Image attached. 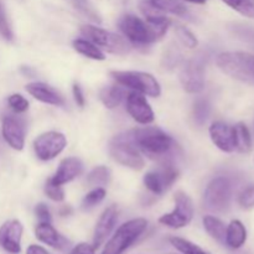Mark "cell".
Here are the masks:
<instances>
[{
    "label": "cell",
    "instance_id": "cell-1",
    "mask_svg": "<svg viewBox=\"0 0 254 254\" xmlns=\"http://www.w3.org/2000/svg\"><path fill=\"white\" fill-rule=\"evenodd\" d=\"M131 140L139 151L151 159L166 161V155L171 153L175 146V141L169 134L156 127H144V128L129 130Z\"/></svg>",
    "mask_w": 254,
    "mask_h": 254
},
{
    "label": "cell",
    "instance_id": "cell-19",
    "mask_svg": "<svg viewBox=\"0 0 254 254\" xmlns=\"http://www.w3.org/2000/svg\"><path fill=\"white\" fill-rule=\"evenodd\" d=\"M82 170H83V165L79 159L66 158L60 163L59 169L51 178V181L55 185L62 186L81 175Z\"/></svg>",
    "mask_w": 254,
    "mask_h": 254
},
{
    "label": "cell",
    "instance_id": "cell-38",
    "mask_svg": "<svg viewBox=\"0 0 254 254\" xmlns=\"http://www.w3.org/2000/svg\"><path fill=\"white\" fill-rule=\"evenodd\" d=\"M238 202H240L241 207L245 210H250L254 207V186L247 188L238 197Z\"/></svg>",
    "mask_w": 254,
    "mask_h": 254
},
{
    "label": "cell",
    "instance_id": "cell-30",
    "mask_svg": "<svg viewBox=\"0 0 254 254\" xmlns=\"http://www.w3.org/2000/svg\"><path fill=\"white\" fill-rule=\"evenodd\" d=\"M222 1L243 16L254 19V0H222Z\"/></svg>",
    "mask_w": 254,
    "mask_h": 254
},
{
    "label": "cell",
    "instance_id": "cell-11",
    "mask_svg": "<svg viewBox=\"0 0 254 254\" xmlns=\"http://www.w3.org/2000/svg\"><path fill=\"white\" fill-rule=\"evenodd\" d=\"M179 178V171L173 164L165 163L156 171H149L144 176V185L155 195H163Z\"/></svg>",
    "mask_w": 254,
    "mask_h": 254
},
{
    "label": "cell",
    "instance_id": "cell-23",
    "mask_svg": "<svg viewBox=\"0 0 254 254\" xmlns=\"http://www.w3.org/2000/svg\"><path fill=\"white\" fill-rule=\"evenodd\" d=\"M124 97H126V91H124L123 86H121V84L104 87L101 93H99V98H101L102 103L109 109H113L117 106H119L124 99Z\"/></svg>",
    "mask_w": 254,
    "mask_h": 254
},
{
    "label": "cell",
    "instance_id": "cell-15",
    "mask_svg": "<svg viewBox=\"0 0 254 254\" xmlns=\"http://www.w3.org/2000/svg\"><path fill=\"white\" fill-rule=\"evenodd\" d=\"M2 136L15 150H22L25 145V124L17 117L7 116L2 121Z\"/></svg>",
    "mask_w": 254,
    "mask_h": 254
},
{
    "label": "cell",
    "instance_id": "cell-13",
    "mask_svg": "<svg viewBox=\"0 0 254 254\" xmlns=\"http://www.w3.org/2000/svg\"><path fill=\"white\" fill-rule=\"evenodd\" d=\"M24 232L21 222L9 220L0 226V247L10 254L21 252V237Z\"/></svg>",
    "mask_w": 254,
    "mask_h": 254
},
{
    "label": "cell",
    "instance_id": "cell-28",
    "mask_svg": "<svg viewBox=\"0 0 254 254\" xmlns=\"http://www.w3.org/2000/svg\"><path fill=\"white\" fill-rule=\"evenodd\" d=\"M111 181V171L106 166H97L87 176V184L89 186H106Z\"/></svg>",
    "mask_w": 254,
    "mask_h": 254
},
{
    "label": "cell",
    "instance_id": "cell-2",
    "mask_svg": "<svg viewBox=\"0 0 254 254\" xmlns=\"http://www.w3.org/2000/svg\"><path fill=\"white\" fill-rule=\"evenodd\" d=\"M216 64L227 76L254 86V55L247 52H222L216 59Z\"/></svg>",
    "mask_w": 254,
    "mask_h": 254
},
{
    "label": "cell",
    "instance_id": "cell-12",
    "mask_svg": "<svg viewBox=\"0 0 254 254\" xmlns=\"http://www.w3.org/2000/svg\"><path fill=\"white\" fill-rule=\"evenodd\" d=\"M180 82L189 93H200L205 87L202 64L196 60L186 61L181 67Z\"/></svg>",
    "mask_w": 254,
    "mask_h": 254
},
{
    "label": "cell",
    "instance_id": "cell-20",
    "mask_svg": "<svg viewBox=\"0 0 254 254\" xmlns=\"http://www.w3.org/2000/svg\"><path fill=\"white\" fill-rule=\"evenodd\" d=\"M35 235H36L37 240L41 241L45 245L50 246V247L55 248V250L61 251L68 245L66 238L60 235L55 230L54 226L49 222H40L35 230Z\"/></svg>",
    "mask_w": 254,
    "mask_h": 254
},
{
    "label": "cell",
    "instance_id": "cell-42",
    "mask_svg": "<svg viewBox=\"0 0 254 254\" xmlns=\"http://www.w3.org/2000/svg\"><path fill=\"white\" fill-rule=\"evenodd\" d=\"M26 254H51L50 252H47L44 247L37 245H31L27 247L26 250Z\"/></svg>",
    "mask_w": 254,
    "mask_h": 254
},
{
    "label": "cell",
    "instance_id": "cell-37",
    "mask_svg": "<svg viewBox=\"0 0 254 254\" xmlns=\"http://www.w3.org/2000/svg\"><path fill=\"white\" fill-rule=\"evenodd\" d=\"M208 113H210V107L208 103L203 99H198L195 103V108H193V114H195V119L198 124H203L206 119L208 118Z\"/></svg>",
    "mask_w": 254,
    "mask_h": 254
},
{
    "label": "cell",
    "instance_id": "cell-35",
    "mask_svg": "<svg viewBox=\"0 0 254 254\" xmlns=\"http://www.w3.org/2000/svg\"><path fill=\"white\" fill-rule=\"evenodd\" d=\"M45 193L51 198L52 201H57V202H61L64 198V192L62 190V188L60 185H55L51 181V179L46 181L45 184Z\"/></svg>",
    "mask_w": 254,
    "mask_h": 254
},
{
    "label": "cell",
    "instance_id": "cell-39",
    "mask_svg": "<svg viewBox=\"0 0 254 254\" xmlns=\"http://www.w3.org/2000/svg\"><path fill=\"white\" fill-rule=\"evenodd\" d=\"M35 213H36V217L39 218L40 222L51 223V213H50L49 207H47L45 203H39V205L36 206V208H35Z\"/></svg>",
    "mask_w": 254,
    "mask_h": 254
},
{
    "label": "cell",
    "instance_id": "cell-33",
    "mask_svg": "<svg viewBox=\"0 0 254 254\" xmlns=\"http://www.w3.org/2000/svg\"><path fill=\"white\" fill-rule=\"evenodd\" d=\"M176 35H178L179 40H180L181 44H183L184 46L189 47V49H195V47L197 46L198 41L197 39H196V36L190 31V30L186 29V27H176Z\"/></svg>",
    "mask_w": 254,
    "mask_h": 254
},
{
    "label": "cell",
    "instance_id": "cell-7",
    "mask_svg": "<svg viewBox=\"0 0 254 254\" xmlns=\"http://www.w3.org/2000/svg\"><path fill=\"white\" fill-rule=\"evenodd\" d=\"M232 198V184L227 178H216L211 181L203 193V206L212 212H225Z\"/></svg>",
    "mask_w": 254,
    "mask_h": 254
},
{
    "label": "cell",
    "instance_id": "cell-4",
    "mask_svg": "<svg viewBox=\"0 0 254 254\" xmlns=\"http://www.w3.org/2000/svg\"><path fill=\"white\" fill-rule=\"evenodd\" d=\"M109 153L117 163L133 170H141L145 164L140 151L131 140L129 131L119 134L112 139L109 143Z\"/></svg>",
    "mask_w": 254,
    "mask_h": 254
},
{
    "label": "cell",
    "instance_id": "cell-16",
    "mask_svg": "<svg viewBox=\"0 0 254 254\" xmlns=\"http://www.w3.org/2000/svg\"><path fill=\"white\" fill-rule=\"evenodd\" d=\"M117 220H118V208L116 205H112L107 207L103 211V213L99 217L98 222H97L96 228H94L93 235V247L98 250L104 241L107 240L111 232L113 231L114 226H116Z\"/></svg>",
    "mask_w": 254,
    "mask_h": 254
},
{
    "label": "cell",
    "instance_id": "cell-31",
    "mask_svg": "<svg viewBox=\"0 0 254 254\" xmlns=\"http://www.w3.org/2000/svg\"><path fill=\"white\" fill-rule=\"evenodd\" d=\"M69 1L72 2V5H73L79 12H82V14H83L84 16L88 17L89 20H92V21L94 22L102 21L101 15H99L98 11L94 9V6L92 5V2L89 1V0H69Z\"/></svg>",
    "mask_w": 254,
    "mask_h": 254
},
{
    "label": "cell",
    "instance_id": "cell-36",
    "mask_svg": "<svg viewBox=\"0 0 254 254\" xmlns=\"http://www.w3.org/2000/svg\"><path fill=\"white\" fill-rule=\"evenodd\" d=\"M0 34L2 35V37L6 40H12V31L11 27H10L9 20H7L6 10H5L4 4L0 0Z\"/></svg>",
    "mask_w": 254,
    "mask_h": 254
},
{
    "label": "cell",
    "instance_id": "cell-18",
    "mask_svg": "<svg viewBox=\"0 0 254 254\" xmlns=\"http://www.w3.org/2000/svg\"><path fill=\"white\" fill-rule=\"evenodd\" d=\"M27 93L31 94L35 99L42 102V103L51 104V106L62 107L64 106V99L59 92L51 86L42 82H32L26 86Z\"/></svg>",
    "mask_w": 254,
    "mask_h": 254
},
{
    "label": "cell",
    "instance_id": "cell-25",
    "mask_svg": "<svg viewBox=\"0 0 254 254\" xmlns=\"http://www.w3.org/2000/svg\"><path fill=\"white\" fill-rule=\"evenodd\" d=\"M148 1L151 6L160 10L161 12H169L180 17H186L189 14L188 7L180 0H148Z\"/></svg>",
    "mask_w": 254,
    "mask_h": 254
},
{
    "label": "cell",
    "instance_id": "cell-9",
    "mask_svg": "<svg viewBox=\"0 0 254 254\" xmlns=\"http://www.w3.org/2000/svg\"><path fill=\"white\" fill-rule=\"evenodd\" d=\"M175 201V208L170 213L161 216L159 222L161 225L170 228H183L186 227L192 221L193 217V205L189 195L183 191H178L174 196Z\"/></svg>",
    "mask_w": 254,
    "mask_h": 254
},
{
    "label": "cell",
    "instance_id": "cell-34",
    "mask_svg": "<svg viewBox=\"0 0 254 254\" xmlns=\"http://www.w3.org/2000/svg\"><path fill=\"white\" fill-rule=\"evenodd\" d=\"M7 103H9L10 108L15 112V113H24L29 109V102L25 97H22L21 94H11V96L7 98Z\"/></svg>",
    "mask_w": 254,
    "mask_h": 254
},
{
    "label": "cell",
    "instance_id": "cell-40",
    "mask_svg": "<svg viewBox=\"0 0 254 254\" xmlns=\"http://www.w3.org/2000/svg\"><path fill=\"white\" fill-rule=\"evenodd\" d=\"M69 254H96V248L89 243H79L69 252Z\"/></svg>",
    "mask_w": 254,
    "mask_h": 254
},
{
    "label": "cell",
    "instance_id": "cell-8",
    "mask_svg": "<svg viewBox=\"0 0 254 254\" xmlns=\"http://www.w3.org/2000/svg\"><path fill=\"white\" fill-rule=\"evenodd\" d=\"M118 24L127 39L136 45H149L160 37L148 22L134 14L122 16Z\"/></svg>",
    "mask_w": 254,
    "mask_h": 254
},
{
    "label": "cell",
    "instance_id": "cell-5",
    "mask_svg": "<svg viewBox=\"0 0 254 254\" xmlns=\"http://www.w3.org/2000/svg\"><path fill=\"white\" fill-rule=\"evenodd\" d=\"M111 76L121 86L150 97H159L161 87L155 77L140 71H112Z\"/></svg>",
    "mask_w": 254,
    "mask_h": 254
},
{
    "label": "cell",
    "instance_id": "cell-29",
    "mask_svg": "<svg viewBox=\"0 0 254 254\" xmlns=\"http://www.w3.org/2000/svg\"><path fill=\"white\" fill-rule=\"evenodd\" d=\"M169 241L181 254H210L203 251L200 246L195 245L188 240H184L181 237H170Z\"/></svg>",
    "mask_w": 254,
    "mask_h": 254
},
{
    "label": "cell",
    "instance_id": "cell-21",
    "mask_svg": "<svg viewBox=\"0 0 254 254\" xmlns=\"http://www.w3.org/2000/svg\"><path fill=\"white\" fill-rule=\"evenodd\" d=\"M141 11H143L144 16H145V21L158 32L159 36L161 37L166 31H168L171 21L169 17H166L165 15H164V12L155 9L154 6H151V5L149 4V1L141 4Z\"/></svg>",
    "mask_w": 254,
    "mask_h": 254
},
{
    "label": "cell",
    "instance_id": "cell-26",
    "mask_svg": "<svg viewBox=\"0 0 254 254\" xmlns=\"http://www.w3.org/2000/svg\"><path fill=\"white\" fill-rule=\"evenodd\" d=\"M233 130H235L236 150L240 153H250L252 149V138L247 126L245 123H237L233 127Z\"/></svg>",
    "mask_w": 254,
    "mask_h": 254
},
{
    "label": "cell",
    "instance_id": "cell-14",
    "mask_svg": "<svg viewBox=\"0 0 254 254\" xmlns=\"http://www.w3.org/2000/svg\"><path fill=\"white\" fill-rule=\"evenodd\" d=\"M127 111L129 116L140 124H150L154 122V112L150 104L140 92H131L127 97Z\"/></svg>",
    "mask_w": 254,
    "mask_h": 254
},
{
    "label": "cell",
    "instance_id": "cell-17",
    "mask_svg": "<svg viewBox=\"0 0 254 254\" xmlns=\"http://www.w3.org/2000/svg\"><path fill=\"white\" fill-rule=\"evenodd\" d=\"M210 136L213 144L225 153H232L236 150L233 127L228 126L225 122H215L211 124Z\"/></svg>",
    "mask_w": 254,
    "mask_h": 254
},
{
    "label": "cell",
    "instance_id": "cell-24",
    "mask_svg": "<svg viewBox=\"0 0 254 254\" xmlns=\"http://www.w3.org/2000/svg\"><path fill=\"white\" fill-rule=\"evenodd\" d=\"M203 227L206 232L211 236L215 241H217L221 245H226V231L227 226L223 221L215 216H205L203 217Z\"/></svg>",
    "mask_w": 254,
    "mask_h": 254
},
{
    "label": "cell",
    "instance_id": "cell-3",
    "mask_svg": "<svg viewBox=\"0 0 254 254\" xmlns=\"http://www.w3.org/2000/svg\"><path fill=\"white\" fill-rule=\"evenodd\" d=\"M148 221L134 218L123 223L104 246L102 254H123L146 230Z\"/></svg>",
    "mask_w": 254,
    "mask_h": 254
},
{
    "label": "cell",
    "instance_id": "cell-44",
    "mask_svg": "<svg viewBox=\"0 0 254 254\" xmlns=\"http://www.w3.org/2000/svg\"><path fill=\"white\" fill-rule=\"evenodd\" d=\"M170 254H176V253H170Z\"/></svg>",
    "mask_w": 254,
    "mask_h": 254
},
{
    "label": "cell",
    "instance_id": "cell-22",
    "mask_svg": "<svg viewBox=\"0 0 254 254\" xmlns=\"http://www.w3.org/2000/svg\"><path fill=\"white\" fill-rule=\"evenodd\" d=\"M247 240V231L241 221L233 220L226 231V245L232 250H240Z\"/></svg>",
    "mask_w": 254,
    "mask_h": 254
},
{
    "label": "cell",
    "instance_id": "cell-27",
    "mask_svg": "<svg viewBox=\"0 0 254 254\" xmlns=\"http://www.w3.org/2000/svg\"><path fill=\"white\" fill-rule=\"evenodd\" d=\"M73 49L76 50L78 54L83 55V56L88 57V59L97 60V61H103L106 60L103 52L99 50V47L97 45H94L93 42H91L89 40L84 39H77L73 41Z\"/></svg>",
    "mask_w": 254,
    "mask_h": 254
},
{
    "label": "cell",
    "instance_id": "cell-6",
    "mask_svg": "<svg viewBox=\"0 0 254 254\" xmlns=\"http://www.w3.org/2000/svg\"><path fill=\"white\" fill-rule=\"evenodd\" d=\"M81 34L87 37V40L93 42L97 46L107 50L111 54L127 55L130 51V45L124 37L101 29V27L93 26V25H83L81 27Z\"/></svg>",
    "mask_w": 254,
    "mask_h": 254
},
{
    "label": "cell",
    "instance_id": "cell-32",
    "mask_svg": "<svg viewBox=\"0 0 254 254\" xmlns=\"http://www.w3.org/2000/svg\"><path fill=\"white\" fill-rule=\"evenodd\" d=\"M106 195L107 192L103 188L94 189V190H92L91 192L87 193V195L84 196L83 201H82V207H83L84 210H86V208L94 207V206L98 205V203H101L102 201L104 200Z\"/></svg>",
    "mask_w": 254,
    "mask_h": 254
},
{
    "label": "cell",
    "instance_id": "cell-43",
    "mask_svg": "<svg viewBox=\"0 0 254 254\" xmlns=\"http://www.w3.org/2000/svg\"><path fill=\"white\" fill-rule=\"evenodd\" d=\"M184 1L191 2V4H198V5H202V4H205L206 0H184Z\"/></svg>",
    "mask_w": 254,
    "mask_h": 254
},
{
    "label": "cell",
    "instance_id": "cell-41",
    "mask_svg": "<svg viewBox=\"0 0 254 254\" xmlns=\"http://www.w3.org/2000/svg\"><path fill=\"white\" fill-rule=\"evenodd\" d=\"M72 92H73L74 102H76V103H77V106L81 107V108H83L84 103H86V99H84L83 92H82V89H81V87H79V84L74 83L73 84V88H72Z\"/></svg>",
    "mask_w": 254,
    "mask_h": 254
},
{
    "label": "cell",
    "instance_id": "cell-10",
    "mask_svg": "<svg viewBox=\"0 0 254 254\" xmlns=\"http://www.w3.org/2000/svg\"><path fill=\"white\" fill-rule=\"evenodd\" d=\"M66 136L59 131H46L37 136L34 141V150L37 158L49 161L56 158L66 148Z\"/></svg>",
    "mask_w": 254,
    "mask_h": 254
}]
</instances>
